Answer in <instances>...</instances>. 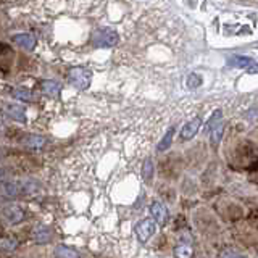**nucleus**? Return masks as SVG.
Here are the masks:
<instances>
[{"mask_svg":"<svg viewBox=\"0 0 258 258\" xmlns=\"http://www.w3.org/2000/svg\"><path fill=\"white\" fill-rule=\"evenodd\" d=\"M55 256L56 258H79V253L73 247L61 244L55 247Z\"/></svg>","mask_w":258,"mask_h":258,"instance_id":"16","label":"nucleus"},{"mask_svg":"<svg viewBox=\"0 0 258 258\" xmlns=\"http://www.w3.org/2000/svg\"><path fill=\"white\" fill-rule=\"evenodd\" d=\"M255 47H258V42H256V44H255Z\"/></svg>","mask_w":258,"mask_h":258,"instance_id":"26","label":"nucleus"},{"mask_svg":"<svg viewBox=\"0 0 258 258\" xmlns=\"http://www.w3.org/2000/svg\"><path fill=\"white\" fill-rule=\"evenodd\" d=\"M32 239L37 244H48L52 239V231L50 228H47V226H36L34 229H32Z\"/></svg>","mask_w":258,"mask_h":258,"instance_id":"12","label":"nucleus"},{"mask_svg":"<svg viewBox=\"0 0 258 258\" xmlns=\"http://www.w3.org/2000/svg\"><path fill=\"white\" fill-rule=\"evenodd\" d=\"M223 111L220 110V108H218V110H215L213 111V115L212 116H210V119L207 121V126H205V133H212L213 131V129L216 127V126H220L221 123H223Z\"/></svg>","mask_w":258,"mask_h":258,"instance_id":"18","label":"nucleus"},{"mask_svg":"<svg viewBox=\"0 0 258 258\" xmlns=\"http://www.w3.org/2000/svg\"><path fill=\"white\" fill-rule=\"evenodd\" d=\"M150 215H152V220L155 221L157 224L160 226H166L168 221H169V212H168V208L161 204V202H152L150 207Z\"/></svg>","mask_w":258,"mask_h":258,"instance_id":"5","label":"nucleus"},{"mask_svg":"<svg viewBox=\"0 0 258 258\" xmlns=\"http://www.w3.org/2000/svg\"><path fill=\"white\" fill-rule=\"evenodd\" d=\"M134 232H136L137 240L145 244V242L157 232V223L153 221L152 218H144V220H141L134 226Z\"/></svg>","mask_w":258,"mask_h":258,"instance_id":"3","label":"nucleus"},{"mask_svg":"<svg viewBox=\"0 0 258 258\" xmlns=\"http://www.w3.org/2000/svg\"><path fill=\"white\" fill-rule=\"evenodd\" d=\"M153 171H155V168H153V161L152 158H145L144 165H142V179L145 182H152V177H153Z\"/></svg>","mask_w":258,"mask_h":258,"instance_id":"20","label":"nucleus"},{"mask_svg":"<svg viewBox=\"0 0 258 258\" xmlns=\"http://www.w3.org/2000/svg\"><path fill=\"white\" fill-rule=\"evenodd\" d=\"M68 79L70 84L78 89V91H86L91 86L92 81V71L87 67H75L68 71Z\"/></svg>","mask_w":258,"mask_h":258,"instance_id":"2","label":"nucleus"},{"mask_svg":"<svg viewBox=\"0 0 258 258\" xmlns=\"http://www.w3.org/2000/svg\"><path fill=\"white\" fill-rule=\"evenodd\" d=\"M40 89H42V92L47 97L55 99V97H58L61 92V84L56 83L53 79H44V81H40Z\"/></svg>","mask_w":258,"mask_h":258,"instance_id":"11","label":"nucleus"},{"mask_svg":"<svg viewBox=\"0 0 258 258\" xmlns=\"http://www.w3.org/2000/svg\"><path fill=\"white\" fill-rule=\"evenodd\" d=\"M4 113H5V116H8L13 121H18V123H26L28 121L26 111H24L23 107H20V105H16V103H5Z\"/></svg>","mask_w":258,"mask_h":258,"instance_id":"8","label":"nucleus"},{"mask_svg":"<svg viewBox=\"0 0 258 258\" xmlns=\"http://www.w3.org/2000/svg\"><path fill=\"white\" fill-rule=\"evenodd\" d=\"M0 245H2V250H5V252H13V250L18 248V239H16L13 234H8V236L2 237Z\"/></svg>","mask_w":258,"mask_h":258,"instance_id":"19","label":"nucleus"},{"mask_svg":"<svg viewBox=\"0 0 258 258\" xmlns=\"http://www.w3.org/2000/svg\"><path fill=\"white\" fill-rule=\"evenodd\" d=\"M200 126H202V118H200V116H196L194 119L187 121V123H185V124L182 126V129H181L179 139H181L182 142H187V141L194 139V137H196V134L199 133Z\"/></svg>","mask_w":258,"mask_h":258,"instance_id":"6","label":"nucleus"},{"mask_svg":"<svg viewBox=\"0 0 258 258\" xmlns=\"http://www.w3.org/2000/svg\"><path fill=\"white\" fill-rule=\"evenodd\" d=\"M40 190V185L32 181V179H28V181H21V196H28V197H32L39 194Z\"/></svg>","mask_w":258,"mask_h":258,"instance_id":"15","label":"nucleus"},{"mask_svg":"<svg viewBox=\"0 0 258 258\" xmlns=\"http://www.w3.org/2000/svg\"><path fill=\"white\" fill-rule=\"evenodd\" d=\"M228 64L231 68H244V70H248L252 64L255 63L252 56H245V55H237V53H234V55H229L228 56Z\"/></svg>","mask_w":258,"mask_h":258,"instance_id":"9","label":"nucleus"},{"mask_svg":"<svg viewBox=\"0 0 258 258\" xmlns=\"http://www.w3.org/2000/svg\"><path fill=\"white\" fill-rule=\"evenodd\" d=\"M174 133H176V127H173V126H171V127L168 129L166 134L163 136V139H161V141L158 142V145H157V150H158V152H165V150H168L169 147H171Z\"/></svg>","mask_w":258,"mask_h":258,"instance_id":"17","label":"nucleus"},{"mask_svg":"<svg viewBox=\"0 0 258 258\" xmlns=\"http://www.w3.org/2000/svg\"><path fill=\"white\" fill-rule=\"evenodd\" d=\"M247 73L248 75H258V63H253L252 67L247 70Z\"/></svg>","mask_w":258,"mask_h":258,"instance_id":"25","label":"nucleus"},{"mask_svg":"<svg viewBox=\"0 0 258 258\" xmlns=\"http://www.w3.org/2000/svg\"><path fill=\"white\" fill-rule=\"evenodd\" d=\"M13 99L16 100H21V102H29L32 100V94L29 89H24V87H18V89H13L12 91Z\"/></svg>","mask_w":258,"mask_h":258,"instance_id":"21","label":"nucleus"},{"mask_svg":"<svg viewBox=\"0 0 258 258\" xmlns=\"http://www.w3.org/2000/svg\"><path fill=\"white\" fill-rule=\"evenodd\" d=\"M202 83H204V79H202V76L197 75V73H190L187 76V81H185V84H187L189 89H197L202 86Z\"/></svg>","mask_w":258,"mask_h":258,"instance_id":"23","label":"nucleus"},{"mask_svg":"<svg viewBox=\"0 0 258 258\" xmlns=\"http://www.w3.org/2000/svg\"><path fill=\"white\" fill-rule=\"evenodd\" d=\"M23 144L26 145L28 149L40 150V149H44V147H45V137L37 136V134H28V136L23 139Z\"/></svg>","mask_w":258,"mask_h":258,"instance_id":"13","label":"nucleus"},{"mask_svg":"<svg viewBox=\"0 0 258 258\" xmlns=\"http://www.w3.org/2000/svg\"><path fill=\"white\" fill-rule=\"evenodd\" d=\"M2 196L8 199H15L21 196V182L18 181H2Z\"/></svg>","mask_w":258,"mask_h":258,"instance_id":"10","label":"nucleus"},{"mask_svg":"<svg viewBox=\"0 0 258 258\" xmlns=\"http://www.w3.org/2000/svg\"><path fill=\"white\" fill-rule=\"evenodd\" d=\"M2 216L5 218L7 223L10 224H20L21 221H24V216H26V213H24V210L16 205V204H8L2 208Z\"/></svg>","mask_w":258,"mask_h":258,"instance_id":"4","label":"nucleus"},{"mask_svg":"<svg viewBox=\"0 0 258 258\" xmlns=\"http://www.w3.org/2000/svg\"><path fill=\"white\" fill-rule=\"evenodd\" d=\"M173 253L176 258H192L194 256V248L192 245L189 244V242H179L174 250H173Z\"/></svg>","mask_w":258,"mask_h":258,"instance_id":"14","label":"nucleus"},{"mask_svg":"<svg viewBox=\"0 0 258 258\" xmlns=\"http://www.w3.org/2000/svg\"><path fill=\"white\" fill-rule=\"evenodd\" d=\"M220 258H245L244 255H242L239 250L236 248H232V247H226L221 250V253H220Z\"/></svg>","mask_w":258,"mask_h":258,"instance_id":"24","label":"nucleus"},{"mask_svg":"<svg viewBox=\"0 0 258 258\" xmlns=\"http://www.w3.org/2000/svg\"><path fill=\"white\" fill-rule=\"evenodd\" d=\"M91 42L97 48H110L118 44V32L111 28H100L92 32Z\"/></svg>","mask_w":258,"mask_h":258,"instance_id":"1","label":"nucleus"},{"mask_svg":"<svg viewBox=\"0 0 258 258\" xmlns=\"http://www.w3.org/2000/svg\"><path fill=\"white\" fill-rule=\"evenodd\" d=\"M223 129H224V124L221 123L220 126H216V127L213 129V131L208 134V136H210V142H212L213 147H216V145L221 142V137H223Z\"/></svg>","mask_w":258,"mask_h":258,"instance_id":"22","label":"nucleus"},{"mask_svg":"<svg viewBox=\"0 0 258 258\" xmlns=\"http://www.w3.org/2000/svg\"><path fill=\"white\" fill-rule=\"evenodd\" d=\"M12 40L13 42L21 47L23 50L26 52H32L37 45V39L32 36V34H28V32H20V34H13L12 36Z\"/></svg>","mask_w":258,"mask_h":258,"instance_id":"7","label":"nucleus"}]
</instances>
